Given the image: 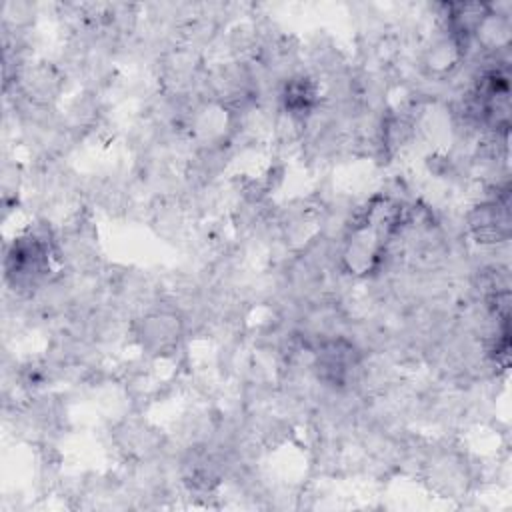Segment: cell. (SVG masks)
Segmentation results:
<instances>
[{
    "label": "cell",
    "instance_id": "obj_1",
    "mask_svg": "<svg viewBox=\"0 0 512 512\" xmlns=\"http://www.w3.org/2000/svg\"><path fill=\"white\" fill-rule=\"evenodd\" d=\"M134 330L140 346L146 352L166 356L172 354L180 344L184 334V314L178 306L158 302L144 310V314L136 320Z\"/></svg>",
    "mask_w": 512,
    "mask_h": 512
}]
</instances>
